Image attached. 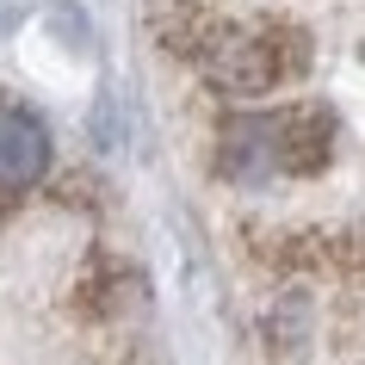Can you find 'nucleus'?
<instances>
[{"instance_id": "f257e3e1", "label": "nucleus", "mask_w": 365, "mask_h": 365, "mask_svg": "<svg viewBox=\"0 0 365 365\" xmlns=\"http://www.w3.org/2000/svg\"><path fill=\"white\" fill-rule=\"evenodd\" d=\"M50 168V136L31 112L19 106H0V192H25L38 186Z\"/></svg>"}]
</instances>
